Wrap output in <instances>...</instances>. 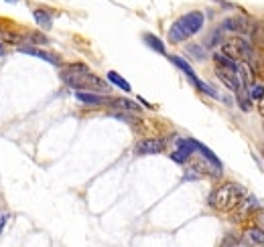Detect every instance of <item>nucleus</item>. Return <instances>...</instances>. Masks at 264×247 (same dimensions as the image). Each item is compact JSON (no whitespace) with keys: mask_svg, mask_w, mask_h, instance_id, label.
Wrapping results in <instances>:
<instances>
[{"mask_svg":"<svg viewBox=\"0 0 264 247\" xmlns=\"http://www.w3.org/2000/svg\"><path fill=\"white\" fill-rule=\"evenodd\" d=\"M61 79L63 83H67L69 87L81 91V89H87V91H97V93H106L110 87L104 79L95 77L89 67L81 65V63H75V65H69L61 71Z\"/></svg>","mask_w":264,"mask_h":247,"instance_id":"obj_1","label":"nucleus"},{"mask_svg":"<svg viewBox=\"0 0 264 247\" xmlns=\"http://www.w3.org/2000/svg\"><path fill=\"white\" fill-rule=\"evenodd\" d=\"M203 22H205L203 12H199V10L187 12V14H183L181 18H177V20L171 24L167 36H169L171 43H181V40H185V38L197 34V32L201 30Z\"/></svg>","mask_w":264,"mask_h":247,"instance_id":"obj_2","label":"nucleus"},{"mask_svg":"<svg viewBox=\"0 0 264 247\" xmlns=\"http://www.w3.org/2000/svg\"><path fill=\"white\" fill-rule=\"evenodd\" d=\"M246 196V190L236 182H225L209 194V204L217 211H234L236 204Z\"/></svg>","mask_w":264,"mask_h":247,"instance_id":"obj_3","label":"nucleus"},{"mask_svg":"<svg viewBox=\"0 0 264 247\" xmlns=\"http://www.w3.org/2000/svg\"><path fill=\"white\" fill-rule=\"evenodd\" d=\"M221 53L227 55L229 59L234 61H248L250 55H252V47L246 38L242 36H234V38H227L223 45H221Z\"/></svg>","mask_w":264,"mask_h":247,"instance_id":"obj_4","label":"nucleus"},{"mask_svg":"<svg viewBox=\"0 0 264 247\" xmlns=\"http://www.w3.org/2000/svg\"><path fill=\"white\" fill-rule=\"evenodd\" d=\"M164 150V142L158 140V138H146V140H140L136 142L134 146V152L138 156H146V154H160Z\"/></svg>","mask_w":264,"mask_h":247,"instance_id":"obj_5","label":"nucleus"},{"mask_svg":"<svg viewBox=\"0 0 264 247\" xmlns=\"http://www.w3.org/2000/svg\"><path fill=\"white\" fill-rule=\"evenodd\" d=\"M215 75H217V79L227 87V89H232V91H236L238 87H240V77H238V69H229V67H221V65H217V69H215Z\"/></svg>","mask_w":264,"mask_h":247,"instance_id":"obj_6","label":"nucleus"},{"mask_svg":"<svg viewBox=\"0 0 264 247\" xmlns=\"http://www.w3.org/2000/svg\"><path fill=\"white\" fill-rule=\"evenodd\" d=\"M193 152H195V140L181 138V140H177V150L171 154V158H173L175 162L183 164V162H187V158H189Z\"/></svg>","mask_w":264,"mask_h":247,"instance_id":"obj_7","label":"nucleus"},{"mask_svg":"<svg viewBox=\"0 0 264 247\" xmlns=\"http://www.w3.org/2000/svg\"><path fill=\"white\" fill-rule=\"evenodd\" d=\"M258 207H260V202H258V198H256V196H244V198L236 204L234 219H236V221H242V219L250 217V215H252Z\"/></svg>","mask_w":264,"mask_h":247,"instance_id":"obj_8","label":"nucleus"},{"mask_svg":"<svg viewBox=\"0 0 264 247\" xmlns=\"http://www.w3.org/2000/svg\"><path fill=\"white\" fill-rule=\"evenodd\" d=\"M75 97H77L81 103H85V105H104V103L112 101L110 97H106V95H102V93H95V91H77Z\"/></svg>","mask_w":264,"mask_h":247,"instance_id":"obj_9","label":"nucleus"},{"mask_svg":"<svg viewBox=\"0 0 264 247\" xmlns=\"http://www.w3.org/2000/svg\"><path fill=\"white\" fill-rule=\"evenodd\" d=\"M223 28H225V30H232V32H240V34H246V32L252 30L250 22H248L244 16H236V18L223 20Z\"/></svg>","mask_w":264,"mask_h":247,"instance_id":"obj_10","label":"nucleus"},{"mask_svg":"<svg viewBox=\"0 0 264 247\" xmlns=\"http://www.w3.org/2000/svg\"><path fill=\"white\" fill-rule=\"evenodd\" d=\"M18 51L24 53V55L39 57V59H43V61H47V63H51V65H61L59 57H55V55H51V53H45V51H41V49H35V47H18Z\"/></svg>","mask_w":264,"mask_h":247,"instance_id":"obj_11","label":"nucleus"},{"mask_svg":"<svg viewBox=\"0 0 264 247\" xmlns=\"http://www.w3.org/2000/svg\"><path fill=\"white\" fill-rule=\"evenodd\" d=\"M236 101H238V105H240L242 111H250V109H252V97H250V93H248V87L242 85V83H240V87L236 89Z\"/></svg>","mask_w":264,"mask_h":247,"instance_id":"obj_12","label":"nucleus"},{"mask_svg":"<svg viewBox=\"0 0 264 247\" xmlns=\"http://www.w3.org/2000/svg\"><path fill=\"white\" fill-rule=\"evenodd\" d=\"M32 16H35V20H37V24H39L41 28H45V30L51 28V14H49L47 10L37 8V10H32Z\"/></svg>","mask_w":264,"mask_h":247,"instance_id":"obj_13","label":"nucleus"},{"mask_svg":"<svg viewBox=\"0 0 264 247\" xmlns=\"http://www.w3.org/2000/svg\"><path fill=\"white\" fill-rule=\"evenodd\" d=\"M144 43L150 47V49H154L156 53H160V55H164V45H162V40L158 38V36H154V34H150V32H146L144 34Z\"/></svg>","mask_w":264,"mask_h":247,"instance_id":"obj_14","label":"nucleus"},{"mask_svg":"<svg viewBox=\"0 0 264 247\" xmlns=\"http://www.w3.org/2000/svg\"><path fill=\"white\" fill-rule=\"evenodd\" d=\"M189 81L199 89V91H203V93H207V95H211V97H217V91L211 87V85H207L205 81H201V79H197V75H193V77H189Z\"/></svg>","mask_w":264,"mask_h":247,"instance_id":"obj_15","label":"nucleus"},{"mask_svg":"<svg viewBox=\"0 0 264 247\" xmlns=\"http://www.w3.org/2000/svg\"><path fill=\"white\" fill-rule=\"evenodd\" d=\"M108 79H110V81H112L116 87H120L122 91H130V89H132V87H130V83H128L124 77H120L116 71H110V73H108Z\"/></svg>","mask_w":264,"mask_h":247,"instance_id":"obj_16","label":"nucleus"},{"mask_svg":"<svg viewBox=\"0 0 264 247\" xmlns=\"http://www.w3.org/2000/svg\"><path fill=\"white\" fill-rule=\"evenodd\" d=\"M213 61H215L217 65H221V67H229V69H238V63H236L234 59H229L227 55H223V53H215V55H213Z\"/></svg>","mask_w":264,"mask_h":247,"instance_id":"obj_17","label":"nucleus"},{"mask_svg":"<svg viewBox=\"0 0 264 247\" xmlns=\"http://www.w3.org/2000/svg\"><path fill=\"white\" fill-rule=\"evenodd\" d=\"M171 61H173V63H175V65H177V67H179V69H181L187 77H193V75H195V71L191 69V65H189L185 59H181V57H175V55H173V57H171Z\"/></svg>","mask_w":264,"mask_h":247,"instance_id":"obj_18","label":"nucleus"},{"mask_svg":"<svg viewBox=\"0 0 264 247\" xmlns=\"http://www.w3.org/2000/svg\"><path fill=\"white\" fill-rule=\"evenodd\" d=\"M246 87H248V93H250L252 99H262V97H264V85H262V83L252 81V83L246 85Z\"/></svg>","mask_w":264,"mask_h":247,"instance_id":"obj_19","label":"nucleus"},{"mask_svg":"<svg viewBox=\"0 0 264 247\" xmlns=\"http://www.w3.org/2000/svg\"><path fill=\"white\" fill-rule=\"evenodd\" d=\"M248 237H250L252 243H256V245H264V231H262V229H258V227L250 229V231H248Z\"/></svg>","mask_w":264,"mask_h":247,"instance_id":"obj_20","label":"nucleus"},{"mask_svg":"<svg viewBox=\"0 0 264 247\" xmlns=\"http://www.w3.org/2000/svg\"><path fill=\"white\" fill-rule=\"evenodd\" d=\"M114 103H116L118 107H122V109H130V111H138V109H140V105L134 103V101H130V99H114Z\"/></svg>","mask_w":264,"mask_h":247,"instance_id":"obj_21","label":"nucleus"},{"mask_svg":"<svg viewBox=\"0 0 264 247\" xmlns=\"http://www.w3.org/2000/svg\"><path fill=\"white\" fill-rule=\"evenodd\" d=\"M258 111H260V115L264 117V97L260 99V105H258Z\"/></svg>","mask_w":264,"mask_h":247,"instance_id":"obj_22","label":"nucleus"},{"mask_svg":"<svg viewBox=\"0 0 264 247\" xmlns=\"http://www.w3.org/2000/svg\"><path fill=\"white\" fill-rule=\"evenodd\" d=\"M215 2H221V4H225V6H227V8H229V6H232V4H227V2H223V0H215Z\"/></svg>","mask_w":264,"mask_h":247,"instance_id":"obj_23","label":"nucleus"},{"mask_svg":"<svg viewBox=\"0 0 264 247\" xmlns=\"http://www.w3.org/2000/svg\"><path fill=\"white\" fill-rule=\"evenodd\" d=\"M6 2H10V4H14V2H16V0H6Z\"/></svg>","mask_w":264,"mask_h":247,"instance_id":"obj_24","label":"nucleus"}]
</instances>
